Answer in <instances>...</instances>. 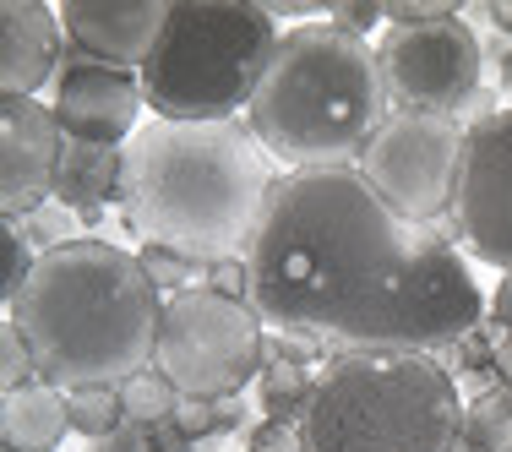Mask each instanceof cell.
Segmentation results:
<instances>
[{"label": "cell", "mask_w": 512, "mask_h": 452, "mask_svg": "<svg viewBox=\"0 0 512 452\" xmlns=\"http://www.w3.org/2000/svg\"><path fill=\"white\" fill-rule=\"evenodd\" d=\"M425 229L404 224L360 169H300L267 197L246 267L251 305L273 333L344 349L398 295Z\"/></svg>", "instance_id": "6da1fadb"}, {"label": "cell", "mask_w": 512, "mask_h": 452, "mask_svg": "<svg viewBox=\"0 0 512 452\" xmlns=\"http://www.w3.org/2000/svg\"><path fill=\"white\" fill-rule=\"evenodd\" d=\"M278 175L251 126L148 120L126 142L120 213L142 246H169L197 262L246 256Z\"/></svg>", "instance_id": "7a4b0ae2"}, {"label": "cell", "mask_w": 512, "mask_h": 452, "mask_svg": "<svg viewBox=\"0 0 512 452\" xmlns=\"http://www.w3.org/2000/svg\"><path fill=\"white\" fill-rule=\"evenodd\" d=\"M6 316H17L44 382L77 393L120 387L148 371L164 327V295L142 256L82 235L39 256L22 300Z\"/></svg>", "instance_id": "3957f363"}, {"label": "cell", "mask_w": 512, "mask_h": 452, "mask_svg": "<svg viewBox=\"0 0 512 452\" xmlns=\"http://www.w3.org/2000/svg\"><path fill=\"white\" fill-rule=\"evenodd\" d=\"M387 115L393 99L371 44L327 22H300L267 60L246 126L267 158L300 175V169H355Z\"/></svg>", "instance_id": "277c9868"}, {"label": "cell", "mask_w": 512, "mask_h": 452, "mask_svg": "<svg viewBox=\"0 0 512 452\" xmlns=\"http://www.w3.org/2000/svg\"><path fill=\"white\" fill-rule=\"evenodd\" d=\"M300 436L306 452H453L463 398L453 371L431 354L344 349L316 376Z\"/></svg>", "instance_id": "5b68a950"}, {"label": "cell", "mask_w": 512, "mask_h": 452, "mask_svg": "<svg viewBox=\"0 0 512 452\" xmlns=\"http://www.w3.org/2000/svg\"><path fill=\"white\" fill-rule=\"evenodd\" d=\"M278 39L284 33L273 11L251 0H169V22L148 66L137 71L153 120H235L240 109H251Z\"/></svg>", "instance_id": "8992f818"}, {"label": "cell", "mask_w": 512, "mask_h": 452, "mask_svg": "<svg viewBox=\"0 0 512 452\" xmlns=\"http://www.w3.org/2000/svg\"><path fill=\"white\" fill-rule=\"evenodd\" d=\"M153 365L186 398H235L267 365V322L251 300H229L197 284L164 300Z\"/></svg>", "instance_id": "52a82bcc"}, {"label": "cell", "mask_w": 512, "mask_h": 452, "mask_svg": "<svg viewBox=\"0 0 512 452\" xmlns=\"http://www.w3.org/2000/svg\"><path fill=\"white\" fill-rule=\"evenodd\" d=\"M382 82L393 109H420V115L447 120H485L496 115V93L485 88V39L469 28V17H442L420 28H387L376 44Z\"/></svg>", "instance_id": "ba28073f"}, {"label": "cell", "mask_w": 512, "mask_h": 452, "mask_svg": "<svg viewBox=\"0 0 512 452\" xmlns=\"http://www.w3.org/2000/svg\"><path fill=\"white\" fill-rule=\"evenodd\" d=\"M485 322L480 284L469 278V267L458 262L453 240L442 229H425L420 256H414L409 278L398 284V295L349 338L344 349L365 354H431L453 349L458 338H469ZM338 349V354H344Z\"/></svg>", "instance_id": "9c48e42d"}, {"label": "cell", "mask_w": 512, "mask_h": 452, "mask_svg": "<svg viewBox=\"0 0 512 452\" xmlns=\"http://www.w3.org/2000/svg\"><path fill=\"white\" fill-rule=\"evenodd\" d=\"M463 131L447 115H420V109H393L371 148L360 158V175L371 191L393 207L404 224L436 229L453 218L458 202V175H463Z\"/></svg>", "instance_id": "30bf717a"}, {"label": "cell", "mask_w": 512, "mask_h": 452, "mask_svg": "<svg viewBox=\"0 0 512 452\" xmlns=\"http://www.w3.org/2000/svg\"><path fill=\"white\" fill-rule=\"evenodd\" d=\"M453 229L480 262L512 273V104L463 131Z\"/></svg>", "instance_id": "8fae6325"}, {"label": "cell", "mask_w": 512, "mask_h": 452, "mask_svg": "<svg viewBox=\"0 0 512 452\" xmlns=\"http://www.w3.org/2000/svg\"><path fill=\"white\" fill-rule=\"evenodd\" d=\"M142 77L137 71L104 66V60L82 55L77 44H66V60L55 71V120L66 131V142H99V148H126L137 137L142 115Z\"/></svg>", "instance_id": "7c38bea8"}, {"label": "cell", "mask_w": 512, "mask_h": 452, "mask_svg": "<svg viewBox=\"0 0 512 452\" xmlns=\"http://www.w3.org/2000/svg\"><path fill=\"white\" fill-rule=\"evenodd\" d=\"M60 148H66V131L50 104L0 99V207H6V218L22 224L44 202H55Z\"/></svg>", "instance_id": "4fadbf2b"}, {"label": "cell", "mask_w": 512, "mask_h": 452, "mask_svg": "<svg viewBox=\"0 0 512 452\" xmlns=\"http://www.w3.org/2000/svg\"><path fill=\"white\" fill-rule=\"evenodd\" d=\"M169 22V0H66L60 28L82 55L120 71H142Z\"/></svg>", "instance_id": "5bb4252c"}, {"label": "cell", "mask_w": 512, "mask_h": 452, "mask_svg": "<svg viewBox=\"0 0 512 452\" xmlns=\"http://www.w3.org/2000/svg\"><path fill=\"white\" fill-rule=\"evenodd\" d=\"M60 11L39 0H6L0 6V88L6 99H33L60 71Z\"/></svg>", "instance_id": "9a60e30c"}, {"label": "cell", "mask_w": 512, "mask_h": 452, "mask_svg": "<svg viewBox=\"0 0 512 452\" xmlns=\"http://www.w3.org/2000/svg\"><path fill=\"white\" fill-rule=\"evenodd\" d=\"M126 197V148L99 142H66L55 169V202L71 207L82 224H99L104 207Z\"/></svg>", "instance_id": "2e32d148"}, {"label": "cell", "mask_w": 512, "mask_h": 452, "mask_svg": "<svg viewBox=\"0 0 512 452\" xmlns=\"http://www.w3.org/2000/svg\"><path fill=\"white\" fill-rule=\"evenodd\" d=\"M71 431L66 420V393L50 382H28L0 403V442L17 452H55L60 436Z\"/></svg>", "instance_id": "e0dca14e"}, {"label": "cell", "mask_w": 512, "mask_h": 452, "mask_svg": "<svg viewBox=\"0 0 512 452\" xmlns=\"http://www.w3.org/2000/svg\"><path fill=\"white\" fill-rule=\"evenodd\" d=\"M316 398V376L306 365H284V360H267L262 376H256V403H262L267 420H284V425H300L306 420Z\"/></svg>", "instance_id": "ac0fdd59"}, {"label": "cell", "mask_w": 512, "mask_h": 452, "mask_svg": "<svg viewBox=\"0 0 512 452\" xmlns=\"http://www.w3.org/2000/svg\"><path fill=\"white\" fill-rule=\"evenodd\" d=\"M469 452H512V387H491L463 403V436Z\"/></svg>", "instance_id": "d6986e66"}, {"label": "cell", "mask_w": 512, "mask_h": 452, "mask_svg": "<svg viewBox=\"0 0 512 452\" xmlns=\"http://www.w3.org/2000/svg\"><path fill=\"white\" fill-rule=\"evenodd\" d=\"M120 393V409H126V420L131 425H158V420H175V409H180V387L169 382L158 365H148V371H137L131 382H120L115 387Z\"/></svg>", "instance_id": "ffe728a7"}, {"label": "cell", "mask_w": 512, "mask_h": 452, "mask_svg": "<svg viewBox=\"0 0 512 452\" xmlns=\"http://www.w3.org/2000/svg\"><path fill=\"white\" fill-rule=\"evenodd\" d=\"M66 420H71V431H77V436L104 442L109 431L126 425V409H120L115 387H77V393H66Z\"/></svg>", "instance_id": "44dd1931"}, {"label": "cell", "mask_w": 512, "mask_h": 452, "mask_svg": "<svg viewBox=\"0 0 512 452\" xmlns=\"http://www.w3.org/2000/svg\"><path fill=\"white\" fill-rule=\"evenodd\" d=\"M33 267H39V251L28 246L17 218H6V224H0V300L17 305L22 289H28V278H33Z\"/></svg>", "instance_id": "7402d4cb"}, {"label": "cell", "mask_w": 512, "mask_h": 452, "mask_svg": "<svg viewBox=\"0 0 512 452\" xmlns=\"http://www.w3.org/2000/svg\"><path fill=\"white\" fill-rule=\"evenodd\" d=\"M142 267H148V278L158 284V295H186V289H197L207 284V262H197V256H180V251H169V246H142Z\"/></svg>", "instance_id": "603a6c76"}, {"label": "cell", "mask_w": 512, "mask_h": 452, "mask_svg": "<svg viewBox=\"0 0 512 452\" xmlns=\"http://www.w3.org/2000/svg\"><path fill=\"white\" fill-rule=\"evenodd\" d=\"M77 224H82V218L71 213V207L44 202L39 213L22 218V235H28V246L39 251V256H50V251H60V246H71V240H82V235H77Z\"/></svg>", "instance_id": "cb8c5ba5"}, {"label": "cell", "mask_w": 512, "mask_h": 452, "mask_svg": "<svg viewBox=\"0 0 512 452\" xmlns=\"http://www.w3.org/2000/svg\"><path fill=\"white\" fill-rule=\"evenodd\" d=\"M28 371H39V365H33V349H28V338H22L17 316H6V322H0V382H6V393L28 387Z\"/></svg>", "instance_id": "d4e9b609"}, {"label": "cell", "mask_w": 512, "mask_h": 452, "mask_svg": "<svg viewBox=\"0 0 512 452\" xmlns=\"http://www.w3.org/2000/svg\"><path fill=\"white\" fill-rule=\"evenodd\" d=\"M376 22H387L382 0H338V6H327V28L349 33V39H371Z\"/></svg>", "instance_id": "484cf974"}, {"label": "cell", "mask_w": 512, "mask_h": 452, "mask_svg": "<svg viewBox=\"0 0 512 452\" xmlns=\"http://www.w3.org/2000/svg\"><path fill=\"white\" fill-rule=\"evenodd\" d=\"M267 360L306 365V371H311V360H333V354H327V344H322V338H311V333H267Z\"/></svg>", "instance_id": "4316f807"}, {"label": "cell", "mask_w": 512, "mask_h": 452, "mask_svg": "<svg viewBox=\"0 0 512 452\" xmlns=\"http://www.w3.org/2000/svg\"><path fill=\"white\" fill-rule=\"evenodd\" d=\"M442 17H463V6H453V0H387L393 28H420V22H442Z\"/></svg>", "instance_id": "83f0119b"}, {"label": "cell", "mask_w": 512, "mask_h": 452, "mask_svg": "<svg viewBox=\"0 0 512 452\" xmlns=\"http://www.w3.org/2000/svg\"><path fill=\"white\" fill-rule=\"evenodd\" d=\"M207 289L229 300H251V267L246 256H224V262H207Z\"/></svg>", "instance_id": "f1b7e54d"}, {"label": "cell", "mask_w": 512, "mask_h": 452, "mask_svg": "<svg viewBox=\"0 0 512 452\" xmlns=\"http://www.w3.org/2000/svg\"><path fill=\"white\" fill-rule=\"evenodd\" d=\"M175 425L191 436V442H207V436H218V398H180Z\"/></svg>", "instance_id": "f546056e"}, {"label": "cell", "mask_w": 512, "mask_h": 452, "mask_svg": "<svg viewBox=\"0 0 512 452\" xmlns=\"http://www.w3.org/2000/svg\"><path fill=\"white\" fill-rule=\"evenodd\" d=\"M246 452H306V436H300V425L262 420V425L246 436Z\"/></svg>", "instance_id": "4dcf8cb0"}, {"label": "cell", "mask_w": 512, "mask_h": 452, "mask_svg": "<svg viewBox=\"0 0 512 452\" xmlns=\"http://www.w3.org/2000/svg\"><path fill=\"white\" fill-rule=\"evenodd\" d=\"M88 452H158L153 447V431L148 425H120V431H109L104 442H88Z\"/></svg>", "instance_id": "1f68e13d"}, {"label": "cell", "mask_w": 512, "mask_h": 452, "mask_svg": "<svg viewBox=\"0 0 512 452\" xmlns=\"http://www.w3.org/2000/svg\"><path fill=\"white\" fill-rule=\"evenodd\" d=\"M148 431H153V447L158 452H197V442H191L175 420H158V425H148Z\"/></svg>", "instance_id": "d6a6232c"}, {"label": "cell", "mask_w": 512, "mask_h": 452, "mask_svg": "<svg viewBox=\"0 0 512 452\" xmlns=\"http://www.w3.org/2000/svg\"><path fill=\"white\" fill-rule=\"evenodd\" d=\"M491 322L512 338V273H502V284H496V295H491Z\"/></svg>", "instance_id": "836d02e7"}, {"label": "cell", "mask_w": 512, "mask_h": 452, "mask_svg": "<svg viewBox=\"0 0 512 452\" xmlns=\"http://www.w3.org/2000/svg\"><path fill=\"white\" fill-rule=\"evenodd\" d=\"M240 425H246V403H240V393L235 398H218V436L240 431Z\"/></svg>", "instance_id": "e575fe53"}, {"label": "cell", "mask_w": 512, "mask_h": 452, "mask_svg": "<svg viewBox=\"0 0 512 452\" xmlns=\"http://www.w3.org/2000/svg\"><path fill=\"white\" fill-rule=\"evenodd\" d=\"M474 17H485L496 33H507V39H512V0H491V6H474Z\"/></svg>", "instance_id": "d590c367"}, {"label": "cell", "mask_w": 512, "mask_h": 452, "mask_svg": "<svg viewBox=\"0 0 512 452\" xmlns=\"http://www.w3.org/2000/svg\"><path fill=\"white\" fill-rule=\"evenodd\" d=\"M496 376H502V387H512V338L507 333L496 338Z\"/></svg>", "instance_id": "8d00e7d4"}, {"label": "cell", "mask_w": 512, "mask_h": 452, "mask_svg": "<svg viewBox=\"0 0 512 452\" xmlns=\"http://www.w3.org/2000/svg\"><path fill=\"white\" fill-rule=\"evenodd\" d=\"M502 88H507V99H512V55H507V71H502Z\"/></svg>", "instance_id": "74e56055"}, {"label": "cell", "mask_w": 512, "mask_h": 452, "mask_svg": "<svg viewBox=\"0 0 512 452\" xmlns=\"http://www.w3.org/2000/svg\"><path fill=\"white\" fill-rule=\"evenodd\" d=\"M0 452H17V447H6V442H0Z\"/></svg>", "instance_id": "f35d334b"}]
</instances>
